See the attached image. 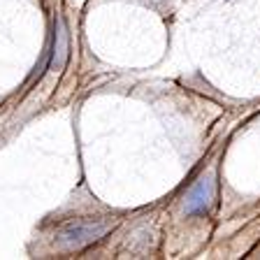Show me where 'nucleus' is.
I'll return each instance as SVG.
<instances>
[{
    "mask_svg": "<svg viewBox=\"0 0 260 260\" xmlns=\"http://www.w3.org/2000/svg\"><path fill=\"white\" fill-rule=\"evenodd\" d=\"M214 195H216V181H214L211 174H207L188 190L184 202V211L186 214H207L211 209Z\"/></svg>",
    "mask_w": 260,
    "mask_h": 260,
    "instance_id": "obj_2",
    "label": "nucleus"
},
{
    "mask_svg": "<svg viewBox=\"0 0 260 260\" xmlns=\"http://www.w3.org/2000/svg\"><path fill=\"white\" fill-rule=\"evenodd\" d=\"M253 255H255V258H260V246H258V249L253 251Z\"/></svg>",
    "mask_w": 260,
    "mask_h": 260,
    "instance_id": "obj_4",
    "label": "nucleus"
},
{
    "mask_svg": "<svg viewBox=\"0 0 260 260\" xmlns=\"http://www.w3.org/2000/svg\"><path fill=\"white\" fill-rule=\"evenodd\" d=\"M114 228V221L109 218H95V221H77L65 225L58 235H56V246L63 251H77L84 249L88 244L98 242L100 237L109 233Z\"/></svg>",
    "mask_w": 260,
    "mask_h": 260,
    "instance_id": "obj_1",
    "label": "nucleus"
},
{
    "mask_svg": "<svg viewBox=\"0 0 260 260\" xmlns=\"http://www.w3.org/2000/svg\"><path fill=\"white\" fill-rule=\"evenodd\" d=\"M68 58V30H65V23L58 21L56 28V44H54V54H51V63H49V70H60Z\"/></svg>",
    "mask_w": 260,
    "mask_h": 260,
    "instance_id": "obj_3",
    "label": "nucleus"
}]
</instances>
